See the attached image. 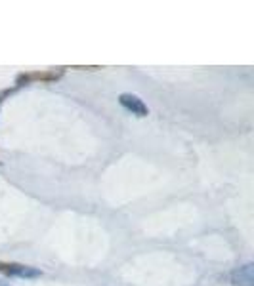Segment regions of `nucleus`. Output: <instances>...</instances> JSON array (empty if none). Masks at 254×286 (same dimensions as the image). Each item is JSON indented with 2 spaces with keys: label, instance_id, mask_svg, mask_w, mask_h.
Here are the masks:
<instances>
[{
  "label": "nucleus",
  "instance_id": "nucleus-1",
  "mask_svg": "<svg viewBox=\"0 0 254 286\" xmlns=\"http://www.w3.org/2000/svg\"><path fill=\"white\" fill-rule=\"evenodd\" d=\"M63 69H50V71H35V73H21L15 79V88L25 86L31 82H56L63 77Z\"/></svg>",
  "mask_w": 254,
  "mask_h": 286
},
{
  "label": "nucleus",
  "instance_id": "nucleus-4",
  "mask_svg": "<svg viewBox=\"0 0 254 286\" xmlns=\"http://www.w3.org/2000/svg\"><path fill=\"white\" fill-rule=\"evenodd\" d=\"M233 280L239 286H252V265L239 267V271L233 273Z\"/></svg>",
  "mask_w": 254,
  "mask_h": 286
},
{
  "label": "nucleus",
  "instance_id": "nucleus-3",
  "mask_svg": "<svg viewBox=\"0 0 254 286\" xmlns=\"http://www.w3.org/2000/svg\"><path fill=\"white\" fill-rule=\"evenodd\" d=\"M119 103H121L126 111H130L132 114H136V116H147V114H149L147 105L144 103V100H140L136 93H121V96H119Z\"/></svg>",
  "mask_w": 254,
  "mask_h": 286
},
{
  "label": "nucleus",
  "instance_id": "nucleus-2",
  "mask_svg": "<svg viewBox=\"0 0 254 286\" xmlns=\"http://www.w3.org/2000/svg\"><path fill=\"white\" fill-rule=\"evenodd\" d=\"M0 273H4L8 277H19V279H36V277L42 275L35 267L21 265V264H12V261H0Z\"/></svg>",
  "mask_w": 254,
  "mask_h": 286
}]
</instances>
